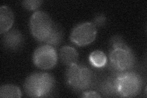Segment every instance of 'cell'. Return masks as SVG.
<instances>
[{
  "label": "cell",
  "mask_w": 147,
  "mask_h": 98,
  "mask_svg": "<svg viewBox=\"0 0 147 98\" xmlns=\"http://www.w3.org/2000/svg\"><path fill=\"white\" fill-rule=\"evenodd\" d=\"M26 94L31 97L47 96L55 87V79L51 74L35 72L28 77L24 83Z\"/></svg>",
  "instance_id": "1"
},
{
  "label": "cell",
  "mask_w": 147,
  "mask_h": 98,
  "mask_svg": "<svg viewBox=\"0 0 147 98\" xmlns=\"http://www.w3.org/2000/svg\"><path fill=\"white\" fill-rule=\"evenodd\" d=\"M65 76L68 85L78 91L88 89L93 80V74L91 70L85 66L77 63L67 67Z\"/></svg>",
  "instance_id": "2"
},
{
  "label": "cell",
  "mask_w": 147,
  "mask_h": 98,
  "mask_svg": "<svg viewBox=\"0 0 147 98\" xmlns=\"http://www.w3.org/2000/svg\"><path fill=\"white\" fill-rule=\"evenodd\" d=\"M113 49L109 55L112 66L119 71H126L131 69L135 62L134 55L128 46L122 41L116 40L112 44Z\"/></svg>",
  "instance_id": "3"
},
{
  "label": "cell",
  "mask_w": 147,
  "mask_h": 98,
  "mask_svg": "<svg viewBox=\"0 0 147 98\" xmlns=\"http://www.w3.org/2000/svg\"><path fill=\"white\" fill-rule=\"evenodd\" d=\"M117 94L123 97H132L140 93L142 80L137 74L133 72L121 73L115 77Z\"/></svg>",
  "instance_id": "4"
},
{
  "label": "cell",
  "mask_w": 147,
  "mask_h": 98,
  "mask_svg": "<svg viewBox=\"0 0 147 98\" xmlns=\"http://www.w3.org/2000/svg\"><path fill=\"white\" fill-rule=\"evenodd\" d=\"M55 23L49 14L38 11L33 13L30 18V30L36 40L45 43L53 30Z\"/></svg>",
  "instance_id": "5"
},
{
  "label": "cell",
  "mask_w": 147,
  "mask_h": 98,
  "mask_svg": "<svg viewBox=\"0 0 147 98\" xmlns=\"http://www.w3.org/2000/svg\"><path fill=\"white\" fill-rule=\"evenodd\" d=\"M96 34V26L93 23H82L74 28L70 39L72 43L78 46H86L95 40Z\"/></svg>",
  "instance_id": "6"
},
{
  "label": "cell",
  "mask_w": 147,
  "mask_h": 98,
  "mask_svg": "<svg viewBox=\"0 0 147 98\" xmlns=\"http://www.w3.org/2000/svg\"><path fill=\"white\" fill-rule=\"evenodd\" d=\"M58 55L53 46L43 45L37 48L33 55L34 65L41 69H50L53 68L57 63Z\"/></svg>",
  "instance_id": "7"
},
{
  "label": "cell",
  "mask_w": 147,
  "mask_h": 98,
  "mask_svg": "<svg viewBox=\"0 0 147 98\" xmlns=\"http://www.w3.org/2000/svg\"><path fill=\"white\" fill-rule=\"evenodd\" d=\"M3 43L5 47L16 50L20 47L23 43V37L17 30H13L5 32L3 38Z\"/></svg>",
  "instance_id": "8"
},
{
  "label": "cell",
  "mask_w": 147,
  "mask_h": 98,
  "mask_svg": "<svg viewBox=\"0 0 147 98\" xmlns=\"http://www.w3.org/2000/svg\"><path fill=\"white\" fill-rule=\"evenodd\" d=\"M14 17L11 9L6 6L0 7V33L9 31L13 25Z\"/></svg>",
  "instance_id": "9"
},
{
  "label": "cell",
  "mask_w": 147,
  "mask_h": 98,
  "mask_svg": "<svg viewBox=\"0 0 147 98\" xmlns=\"http://www.w3.org/2000/svg\"><path fill=\"white\" fill-rule=\"evenodd\" d=\"M59 55L61 62L67 66L76 64L79 58V53L77 50L74 48L68 45L63 47L59 50Z\"/></svg>",
  "instance_id": "10"
},
{
  "label": "cell",
  "mask_w": 147,
  "mask_h": 98,
  "mask_svg": "<svg viewBox=\"0 0 147 98\" xmlns=\"http://www.w3.org/2000/svg\"><path fill=\"white\" fill-rule=\"evenodd\" d=\"M22 96L20 89L16 85L7 84L0 88V97L1 98H19Z\"/></svg>",
  "instance_id": "11"
},
{
  "label": "cell",
  "mask_w": 147,
  "mask_h": 98,
  "mask_svg": "<svg viewBox=\"0 0 147 98\" xmlns=\"http://www.w3.org/2000/svg\"><path fill=\"white\" fill-rule=\"evenodd\" d=\"M91 64L95 68H102L107 63V59L105 54L100 50H95L89 56Z\"/></svg>",
  "instance_id": "12"
},
{
  "label": "cell",
  "mask_w": 147,
  "mask_h": 98,
  "mask_svg": "<svg viewBox=\"0 0 147 98\" xmlns=\"http://www.w3.org/2000/svg\"><path fill=\"white\" fill-rule=\"evenodd\" d=\"M62 39V31L58 25H54L53 30L49 38L44 43L50 45H57L60 43Z\"/></svg>",
  "instance_id": "13"
},
{
  "label": "cell",
  "mask_w": 147,
  "mask_h": 98,
  "mask_svg": "<svg viewBox=\"0 0 147 98\" xmlns=\"http://www.w3.org/2000/svg\"><path fill=\"white\" fill-rule=\"evenodd\" d=\"M102 89V92H104L107 95H113L114 94H117L115 85V78H109L108 80L104 83Z\"/></svg>",
  "instance_id": "14"
},
{
  "label": "cell",
  "mask_w": 147,
  "mask_h": 98,
  "mask_svg": "<svg viewBox=\"0 0 147 98\" xmlns=\"http://www.w3.org/2000/svg\"><path fill=\"white\" fill-rule=\"evenodd\" d=\"M42 3V1H39V0H28V1H23L22 5L26 9L34 11L39 8Z\"/></svg>",
  "instance_id": "15"
},
{
  "label": "cell",
  "mask_w": 147,
  "mask_h": 98,
  "mask_svg": "<svg viewBox=\"0 0 147 98\" xmlns=\"http://www.w3.org/2000/svg\"><path fill=\"white\" fill-rule=\"evenodd\" d=\"M105 22V17L104 15H100L96 17L94 19V22H92L93 24L96 26H102L104 25Z\"/></svg>",
  "instance_id": "16"
},
{
  "label": "cell",
  "mask_w": 147,
  "mask_h": 98,
  "mask_svg": "<svg viewBox=\"0 0 147 98\" xmlns=\"http://www.w3.org/2000/svg\"><path fill=\"white\" fill-rule=\"evenodd\" d=\"M82 97L84 98H89V97H101L100 95L98 94V93L93 91H86L83 93L82 95Z\"/></svg>",
  "instance_id": "17"
}]
</instances>
